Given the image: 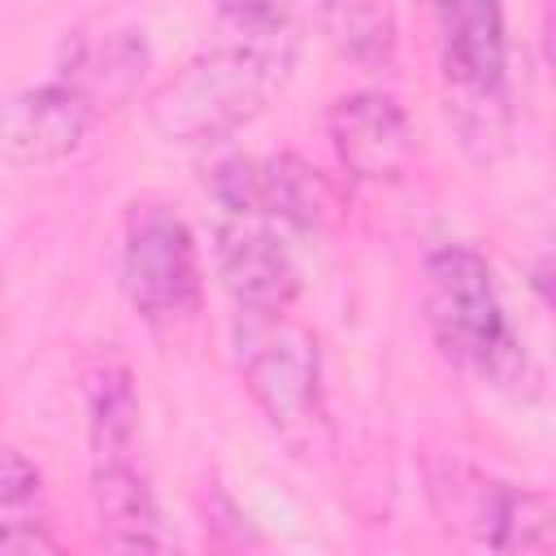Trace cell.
<instances>
[{"label": "cell", "instance_id": "1", "mask_svg": "<svg viewBox=\"0 0 556 556\" xmlns=\"http://www.w3.org/2000/svg\"><path fill=\"white\" fill-rule=\"evenodd\" d=\"M287 70L291 43L282 35H248V43L213 48L152 96V126L174 143H217L269 104Z\"/></svg>", "mask_w": 556, "mask_h": 556}, {"label": "cell", "instance_id": "2", "mask_svg": "<svg viewBox=\"0 0 556 556\" xmlns=\"http://www.w3.org/2000/svg\"><path fill=\"white\" fill-rule=\"evenodd\" d=\"M91 500H96L109 547H122V552L169 547V534L143 469L139 400L126 369H104L91 382Z\"/></svg>", "mask_w": 556, "mask_h": 556}, {"label": "cell", "instance_id": "3", "mask_svg": "<svg viewBox=\"0 0 556 556\" xmlns=\"http://www.w3.org/2000/svg\"><path fill=\"white\" fill-rule=\"evenodd\" d=\"M421 304H426L434 343L443 348L447 361H456L491 382H513L521 374V365H526L521 343L508 330V317L500 308L491 265L473 248L443 243L426 256Z\"/></svg>", "mask_w": 556, "mask_h": 556}, {"label": "cell", "instance_id": "4", "mask_svg": "<svg viewBox=\"0 0 556 556\" xmlns=\"http://www.w3.org/2000/svg\"><path fill=\"white\" fill-rule=\"evenodd\" d=\"M434 30H439V61L452 91V113L460 135L495 139L504 122V70H508V39H504V9L500 0H430Z\"/></svg>", "mask_w": 556, "mask_h": 556}, {"label": "cell", "instance_id": "5", "mask_svg": "<svg viewBox=\"0 0 556 556\" xmlns=\"http://www.w3.org/2000/svg\"><path fill=\"white\" fill-rule=\"evenodd\" d=\"M122 287L135 313L152 326H174L200 308L195 239L169 204H130L122 230Z\"/></svg>", "mask_w": 556, "mask_h": 556}, {"label": "cell", "instance_id": "6", "mask_svg": "<svg viewBox=\"0 0 556 556\" xmlns=\"http://www.w3.org/2000/svg\"><path fill=\"white\" fill-rule=\"evenodd\" d=\"M239 369L282 439L304 443L313 426H321V374L308 330L291 326L282 313H243Z\"/></svg>", "mask_w": 556, "mask_h": 556}, {"label": "cell", "instance_id": "7", "mask_svg": "<svg viewBox=\"0 0 556 556\" xmlns=\"http://www.w3.org/2000/svg\"><path fill=\"white\" fill-rule=\"evenodd\" d=\"M208 191L235 217H282L300 230H317L334 213V187L295 156H226L213 165Z\"/></svg>", "mask_w": 556, "mask_h": 556}, {"label": "cell", "instance_id": "8", "mask_svg": "<svg viewBox=\"0 0 556 556\" xmlns=\"http://www.w3.org/2000/svg\"><path fill=\"white\" fill-rule=\"evenodd\" d=\"M96 122V104L65 74L13 96L0 109V152L17 165H48L70 156Z\"/></svg>", "mask_w": 556, "mask_h": 556}, {"label": "cell", "instance_id": "9", "mask_svg": "<svg viewBox=\"0 0 556 556\" xmlns=\"http://www.w3.org/2000/svg\"><path fill=\"white\" fill-rule=\"evenodd\" d=\"M326 135L339 165L352 178H395L413 156V130L404 109L382 91H356L330 104Z\"/></svg>", "mask_w": 556, "mask_h": 556}, {"label": "cell", "instance_id": "10", "mask_svg": "<svg viewBox=\"0 0 556 556\" xmlns=\"http://www.w3.org/2000/svg\"><path fill=\"white\" fill-rule=\"evenodd\" d=\"M217 274L243 313H282L300 291L291 252L256 217H239L217 230Z\"/></svg>", "mask_w": 556, "mask_h": 556}, {"label": "cell", "instance_id": "11", "mask_svg": "<svg viewBox=\"0 0 556 556\" xmlns=\"http://www.w3.org/2000/svg\"><path fill=\"white\" fill-rule=\"evenodd\" d=\"M486 547L500 552H526V547H547L552 543V508L547 495L513 486V482H478L469 521H465Z\"/></svg>", "mask_w": 556, "mask_h": 556}, {"label": "cell", "instance_id": "12", "mask_svg": "<svg viewBox=\"0 0 556 556\" xmlns=\"http://www.w3.org/2000/svg\"><path fill=\"white\" fill-rule=\"evenodd\" d=\"M343 9V43L356 56H387L391 52V13L378 0H339Z\"/></svg>", "mask_w": 556, "mask_h": 556}, {"label": "cell", "instance_id": "13", "mask_svg": "<svg viewBox=\"0 0 556 556\" xmlns=\"http://www.w3.org/2000/svg\"><path fill=\"white\" fill-rule=\"evenodd\" d=\"M217 9L248 35H282L295 0H217Z\"/></svg>", "mask_w": 556, "mask_h": 556}, {"label": "cell", "instance_id": "14", "mask_svg": "<svg viewBox=\"0 0 556 556\" xmlns=\"http://www.w3.org/2000/svg\"><path fill=\"white\" fill-rule=\"evenodd\" d=\"M35 495H39V469L22 452L0 447V513L26 508Z\"/></svg>", "mask_w": 556, "mask_h": 556}, {"label": "cell", "instance_id": "15", "mask_svg": "<svg viewBox=\"0 0 556 556\" xmlns=\"http://www.w3.org/2000/svg\"><path fill=\"white\" fill-rule=\"evenodd\" d=\"M56 539L35 521H4L0 526V552H52Z\"/></svg>", "mask_w": 556, "mask_h": 556}]
</instances>
